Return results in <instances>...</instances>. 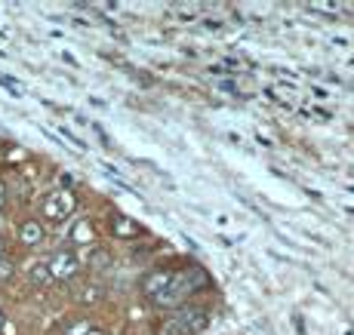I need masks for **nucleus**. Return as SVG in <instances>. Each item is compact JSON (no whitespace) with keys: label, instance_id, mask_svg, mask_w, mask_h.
I'll return each mask as SVG.
<instances>
[{"label":"nucleus","instance_id":"f257e3e1","mask_svg":"<svg viewBox=\"0 0 354 335\" xmlns=\"http://www.w3.org/2000/svg\"><path fill=\"white\" fill-rule=\"evenodd\" d=\"M207 326H209V314L201 311V307H188V311H179L176 317H169L158 335H197Z\"/></svg>","mask_w":354,"mask_h":335},{"label":"nucleus","instance_id":"f03ea898","mask_svg":"<svg viewBox=\"0 0 354 335\" xmlns=\"http://www.w3.org/2000/svg\"><path fill=\"white\" fill-rule=\"evenodd\" d=\"M74 207H77V203H74L71 191H53L44 200V216L50 218V222H65V218L74 213Z\"/></svg>","mask_w":354,"mask_h":335},{"label":"nucleus","instance_id":"7ed1b4c3","mask_svg":"<svg viewBox=\"0 0 354 335\" xmlns=\"http://www.w3.org/2000/svg\"><path fill=\"white\" fill-rule=\"evenodd\" d=\"M46 265H50L53 280H59V283H65V280L77 277V271H80V258L74 256L71 249H59V252H53V258H50Z\"/></svg>","mask_w":354,"mask_h":335},{"label":"nucleus","instance_id":"20e7f679","mask_svg":"<svg viewBox=\"0 0 354 335\" xmlns=\"http://www.w3.org/2000/svg\"><path fill=\"white\" fill-rule=\"evenodd\" d=\"M173 280H176V274L173 271H154V274H148L145 277V283H142V289H145V296L151 298H158V296H163V292L173 286Z\"/></svg>","mask_w":354,"mask_h":335},{"label":"nucleus","instance_id":"39448f33","mask_svg":"<svg viewBox=\"0 0 354 335\" xmlns=\"http://www.w3.org/2000/svg\"><path fill=\"white\" fill-rule=\"evenodd\" d=\"M111 224H114L111 231H114L118 237H124V240H133V237H139V234H142V224H139V222H133V218H127V216H120V213L114 216V222H111Z\"/></svg>","mask_w":354,"mask_h":335},{"label":"nucleus","instance_id":"423d86ee","mask_svg":"<svg viewBox=\"0 0 354 335\" xmlns=\"http://www.w3.org/2000/svg\"><path fill=\"white\" fill-rule=\"evenodd\" d=\"M44 234H46L44 224L34 222V218H31V222H25L22 228H19V240H22L25 246H37L40 240H44Z\"/></svg>","mask_w":354,"mask_h":335},{"label":"nucleus","instance_id":"0eeeda50","mask_svg":"<svg viewBox=\"0 0 354 335\" xmlns=\"http://www.w3.org/2000/svg\"><path fill=\"white\" fill-rule=\"evenodd\" d=\"M28 280H31V286H50L53 283V274H50V265L46 262H37V265H31V271H28Z\"/></svg>","mask_w":354,"mask_h":335},{"label":"nucleus","instance_id":"6e6552de","mask_svg":"<svg viewBox=\"0 0 354 335\" xmlns=\"http://www.w3.org/2000/svg\"><path fill=\"white\" fill-rule=\"evenodd\" d=\"M71 237H74V240H90V237H93V224L90 222H77V224H74V231H71Z\"/></svg>","mask_w":354,"mask_h":335},{"label":"nucleus","instance_id":"1a4fd4ad","mask_svg":"<svg viewBox=\"0 0 354 335\" xmlns=\"http://www.w3.org/2000/svg\"><path fill=\"white\" fill-rule=\"evenodd\" d=\"M12 274H16V268H12V262H10V258H3V256H0V280H10Z\"/></svg>","mask_w":354,"mask_h":335},{"label":"nucleus","instance_id":"9d476101","mask_svg":"<svg viewBox=\"0 0 354 335\" xmlns=\"http://www.w3.org/2000/svg\"><path fill=\"white\" fill-rule=\"evenodd\" d=\"M3 203H6V188L0 184V209H3Z\"/></svg>","mask_w":354,"mask_h":335},{"label":"nucleus","instance_id":"9b49d317","mask_svg":"<svg viewBox=\"0 0 354 335\" xmlns=\"http://www.w3.org/2000/svg\"><path fill=\"white\" fill-rule=\"evenodd\" d=\"M3 326H6V314L0 311V329H3Z\"/></svg>","mask_w":354,"mask_h":335},{"label":"nucleus","instance_id":"f8f14e48","mask_svg":"<svg viewBox=\"0 0 354 335\" xmlns=\"http://www.w3.org/2000/svg\"><path fill=\"white\" fill-rule=\"evenodd\" d=\"M0 256H3V240H0Z\"/></svg>","mask_w":354,"mask_h":335}]
</instances>
